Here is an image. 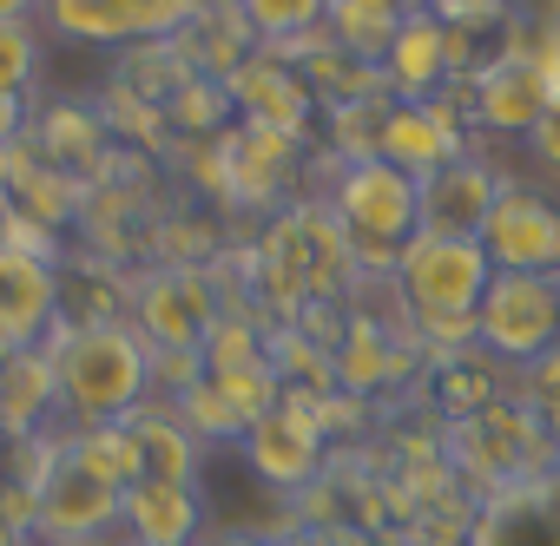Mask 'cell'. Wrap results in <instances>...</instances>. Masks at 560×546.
Here are the masks:
<instances>
[{
  "mask_svg": "<svg viewBox=\"0 0 560 546\" xmlns=\"http://www.w3.org/2000/svg\"><path fill=\"white\" fill-rule=\"evenodd\" d=\"M224 93L244 112V126H270V132H291V139H304V126L317 112V93L304 86V73L270 47H257L237 73H224Z\"/></svg>",
  "mask_w": 560,
  "mask_h": 546,
  "instance_id": "obj_13",
  "label": "cell"
},
{
  "mask_svg": "<svg viewBox=\"0 0 560 546\" xmlns=\"http://www.w3.org/2000/svg\"><path fill=\"white\" fill-rule=\"evenodd\" d=\"M475 343L508 369H527L547 349H560V277L494 270V284L475 310Z\"/></svg>",
  "mask_w": 560,
  "mask_h": 546,
  "instance_id": "obj_5",
  "label": "cell"
},
{
  "mask_svg": "<svg viewBox=\"0 0 560 546\" xmlns=\"http://www.w3.org/2000/svg\"><path fill=\"white\" fill-rule=\"evenodd\" d=\"M298 158V139L291 132H270V126H244L224 139V165H231V191L250 198V204H270L284 191V165Z\"/></svg>",
  "mask_w": 560,
  "mask_h": 546,
  "instance_id": "obj_21",
  "label": "cell"
},
{
  "mask_svg": "<svg viewBox=\"0 0 560 546\" xmlns=\"http://www.w3.org/2000/svg\"><path fill=\"white\" fill-rule=\"evenodd\" d=\"M14 349H21V343H14V330H8V323H0V363H8Z\"/></svg>",
  "mask_w": 560,
  "mask_h": 546,
  "instance_id": "obj_32",
  "label": "cell"
},
{
  "mask_svg": "<svg viewBox=\"0 0 560 546\" xmlns=\"http://www.w3.org/2000/svg\"><path fill=\"white\" fill-rule=\"evenodd\" d=\"M462 546H560V474H521L475 494Z\"/></svg>",
  "mask_w": 560,
  "mask_h": 546,
  "instance_id": "obj_9",
  "label": "cell"
},
{
  "mask_svg": "<svg viewBox=\"0 0 560 546\" xmlns=\"http://www.w3.org/2000/svg\"><path fill=\"white\" fill-rule=\"evenodd\" d=\"M205 0H40V27L73 47H165Z\"/></svg>",
  "mask_w": 560,
  "mask_h": 546,
  "instance_id": "obj_6",
  "label": "cell"
},
{
  "mask_svg": "<svg viewBox=\"0 0 560 546\" xmlns=\"http://www.w3.org/2000/svg\"><path fill=\"white\" fill-rule=\"evenodd\" d=\"M237 8H244L250 34H257L264 47L304 40V34H317V27L330 21V0H237Z\"/></svg>",
  "mask_w": 560,
  "mask_h": 546,
  "instance_id": "obj_23",
  "label": "cell"
},
{
  "mask_svg": "<svg viewBox=\"0 0 560 546\" xmlns=\"http://www.w3.org/2000/svg\"><path fill=\"white\" fill-rule=\"evenodd\" d=\"M80 546H132V539H113V533H106V539H80Z\"/></svg>",
  "mask_w": 560,
  "mask_h": 546,
  "instance_id": "obj_33",
  "label": "cell"
},
{
  "mask_svg": "<svg viewBox=\"0 0 560 546\" xmlns=\"http://www.w3.org/2000/svg\"><path fill=\"white\" fill-rule=\"evenodd\" d=\"M330 211H337V224L350 237L357 270H383V277H396L409 237L422 230V178H409L389 158H357V165L337 171Z\"/></svg>",
  "mask_w": 560,
  "mask_h": 546,
  "instance_id": "obj_3",
  "label": "cell"
},
{
  "mask_svg": "<svg viewBox=\"0 0 560 546\" xmlns=\"http://www.w3.org/2000/svg\"><path fill=\"white\" fill-rule=\"evenodd\" d=\"M481 250L494 270H527V277H560V204L540 198V191H521L508 185L488 230H481Z\"/></svg>",
  "mask_w": 560,
  "mask_h": 546,
  "instance_id": "obj_11",
  "label": "cell"
},
{
  "mask_svg": "<svg viewBox=\"0 0 560 546\" xmlns=\"http://www.w3.org/2000/svg\"><path fill=\"white\" fill-rule=\"evenodd\" d=\"M21 126H27L21 93H0V145H14V139H21Z\"/></svg>",
  "mask_w": 560,
  "mask_h": 546,
  "instance_id": "obj_28",
  "label": "cell"
},
{
  "mask_svg": "<svg viewBox=\"0 0 560 546\" xmlns=\"http://www.w3.org/2000/svg\"><path fill=\"white\" fill-rule=\"evenodd\" d=\"M126 435H132V461L139 474L132 480H198V435L178 422V408L165 402H145L126 415Z\"/></svg>",
  "mask_w": 560,
  "mask_h": 546,
  "instance_id": "obj_19",
  "label": "cell"
},
{
  "mask_svg": "<svg viewBox=\"0 0 560 546\" xmlns=\"http://www.w3.org/2000/svg\"><path fill=\"white\" fill-rule=\"evenodd\" d=\"M501 191H508V178L488 158L462 152V158H448L442 171L422 178V230H435V237H481L494 204H501Z\"/></svg>",
  "mask_w": 560,
  "mask_h": 546,
  "instance_id": "obj_14",
  "label": "cell"
},
{
  "mask_svg": "<svg viewBox=\"0 0 560 546\" xmlns=\"http://www.w3.org/2000/svg\"><path fill=\"white\" fill-rule=\"evenodd\" d=\"M508 0H429V14L448 21V27H468V21H494Z\"/></svg>",
  "mask_w": 560,
  "mask_h": 546,
  "instance_id": "obj_27",
  "label": "cell"
},
{
  "mask_svg": "<svg viewBox=\"0 0 560 546\" xmlns=\"http://www.w3.org/2000/svg\"><path fill=\"white\" fill-rule=\"evenodd\" d=\"M0 198H8V171H0Z\"/></svg>",
  "mask_w": 560,
  "mask_h": 546,
  "instance_id": "obj_35",
  "label": "cell"
},
{
  "mask_svg": "<svg viewBox=\"0 0 560 546\" xmlns=\"http://www.w3.org/2000/svg\"><path fill=\"white\" fill-rule=\"evenodd\" d=\"M60 408V382H54V363L47 349H14L8 363H0V428H8L14 441H34L47 435V415Z\"/></svg>",
  "mask_w": 560,
  "mask_h": 546,
  "instance_id": "obj_20",
  "label": "cell"
},
{
  "mask_svg": "<svg viewBox=\"0 0 560 546\" xmlns=\"http://www.w3.org/2000/svg\"><path fill=\"white\" fill-rule=\"evenodd\" d=\"M198 546H277V539H264V533H231V526H218V533H205Z\"/></svg>",
  "mask_w": 560,
  "mask_h": 546,
  "instance_id": "obj_29",
  "label": "cell"
},
{
  "mask_svg": "<svg viewBox=\"0 0 560 546\" xmlns=\"http://www.w3.org/2000/svg\"><path fill=\"white\" fill-rule=\"evenodd\" d=\"M383 158L402 165L409 178L442 171L448 158H462V126L435 106V99H396L389 132H383Z\"/></svg>",
  "mask_w": 560,
  "mask_h": 546,
  "instance_id": "obj_18",
  "label": "cell"
},
{
  "mask_svg": "<svg viewBox=\"0 0 560 546\" xmlns=\"http://www.w3.org/2000/svg\"><path fill=\"white\" fill-rule=\"evenodd\" d=\"M527 145H534V158L560 178V99H547V112H540V126L527 132Z\"/></svg>",
  "mask_w": 560,
  "mask_h": 546,
  "instance_id": "obj_26",
  "label": "cell"
},
{
  "mask_svg": "<svg viewBox=\"0 0 560 546\" xmlns=\"http://www.w3.org/2000/svg\"><path fill=\"white\" fill-rule=\"evenodd\" d=\"M442 454L455 461V474H462L475 494L553 467V441H547V428H540V415H534L527 402H494V408H481V415L448 422Z\"/></svg>",
  "mask_w": 560,
  "mask_h": 546,
  "instance_id": "obj_4",
  "label": "cell"
},
{
  "mask_svg": "<svg viewBox=\"0 0 560 546\" xmlns=\"http://www.w3.org/2000/svg\"><path fill=\"white\" fill-rule=\"evenodd\" d=\"M218 317H224V304L211 297V284L198 277V270H178V263L132 290V330L152 349H205Z\"/></svg>",
  "mask_w": 560,
  "mask_h": 546,
  "instance_id": "obj_10",
  "label": "cell"
},
{
  "mask_svg": "<svg viewBox=\"0 0 560 546\" xmlns=\"http://www.w3.org/2000/svg\"><path fill=\"white\" fill-rule=\"evenodd\" d=\"M119 507H126V487L106 480L93 461H80V448L60 435V454L40 480V539L47 546L106 539V533H119Z\"/></svg>",
  "mask_w": 560,
  "mask_h": 546,
  "instance_id": "obj_7",
  "label": "cell"
},
{
  "mask_svg": "<svg viewBox=\"0 0 560 546\" xmlns=\"http://www.w3.org/2000/svg\"><path fill=\"white\" fill-rule=\"evenodd\" d=\"M47 145H54L60 158H73L80 145H86V152H100L106 139H100V126H93L86 112H73V106H67V112H54V126H47Z\"/></svg>",
  "mask_w": 560,
  "mask_h": 546,
  "instance_id": "obj_25",
  "label": "cell"
},
{
  "mask_svg": "<svg viewBox=\"0 0 560 546\" xmlns=\"http://www.w3.org/2000/svg\"><path fill=\"white\" fill-rule=\"evenodd\" d=\"M534 415H540V428H547V441H553V454H560V395H553V402H540Z\"/></svg>",
  "mask_w": 560,
  "mask_h": 546,
  "instance_id": "obj_30",
  "label": "cell"
},
{
  "mask_svg": "<svg viewBox=\"0 0 560 546\" xmlns=\"http://www.w3.org/2000/svg\"><path fill=\"white\" fill-rule=\"evenodd\" d=\"M383 73H389V93H402V99H435V86H448V80H455L448 21H435L429 8H416V14L402 21V34H396V47H389Z\"/></svg>",
  "mask_w": 560,
  "mask_h": 546,
  "instance_id": "obj_17",
  "label": "cell"
},
{
  "mask_svg": "<svg viewBox=\"0 0 560 546\" xmlns=\"http://www.w3.org/2000/svg\"><path fill=\"white\" fill-rule=\"evenodd\" d=\"M40 73V34L34 21H0V93H27Z\"/></svg>",
  "mask_w": 560,
  "mask_h": 546,
  "instance_id": "obj_24",
  "label": "cell"
},
{
  "mask_svg": "<svg viewBox=\"0 0 560 546\" xmlns=\"http://www.w3.org/2000/svg\"><path fill=\"white\" fill-rule=\"evenodd\" d=\"M547 99H553V93H547V80H540V67H534L527 47H501V54H488V60L468 73V119L488 126V132L527 139V132L540 126Z\"/></svg>",
  "mask_w": 560,
  "mask_h": 546,
  "instance_id": "obj_12",
  "label": "cell"
},
{
  "mask_svg": "<svg viewBox=\"0 0 560 546\" xmlns=\"http://www.w3.org/2000/svg\"><path fill=\"white\" fill-rule=\"evenodd\" d=\"M409 14H416V8H402V0H330V21H324V27H330V40H337L343 54L383 67Z\"/></svg>",
  "mask_w": 560,
  "mask_h": 546,
  "instance_id": "obj_22",
  "label": "cell"
},
{
  "mask_svg": "<svg viewBox=\"0 0 560 546\" xmlns=\"http://www.w3.org/2000/svg\"><path fill=\"white\" fill-rule=\"evenodd\" d=\"M0 323L21 349L47 343L60 323V263L40 250H0Z\"/></svg>",
  "mask_w": 560,
  "mask_h": 546,
  "instance_id": "obj_16",
  "label": "cell"
},
{
  "mask_svg": "<svg viewBox=\"0 0 560 546\" xmlns=\"http://www.w3.org/2000/svg\"><path fill=\"white\" fill-rule=\"evenodd\" d=\"M60 382V415L73 428L93 422H126L132 408L152 402V343L132 323H54L40 343Z\"/></svg>",
  "mask_w": 560,
  "mask_h": 546,
  "instance_id": "obj_1",
  "label": "cell"
},
{
  "mask_svg": "<svg viewBox=\"0 0 560 546\" xmlns=\"http://www.w3.org/2000/svg\"><path fill=\"white\" fill-rule=\"evenodd\" d=\"M402 8H429V0H402Z\"/></svg>",
  "mask_w": 560,
  "mask_h": 546,
  "instance_id": "obj_36",
  "label": "cell"
},
{
  "mask_svg": "<svg viewBox=\"0 0 560 546\" xmlns=\"http://www.w3.org/2000/svg\"><path fill=\"white\" fill-rule=\"evenodd\" d=\"M244 461H250L257 480L298 487V494H304V487L324 474V415H317V402L284 395L277 408H264V415L244 428Z\"/></svg>",
  "mask_w": 560,
  "mask_h": 546,
  "instance_id": "obj_8",
  "label": "cell"
},
{
  "mask_svg": "<svg viewBox=\"0 0 560 546\" xmlns=\"http://www.w3.org/2000/svg\"><path fill=\"white\" fill-rule=\"evenodd\" d=\"M488 284H494V263H488L481 237L416 230L402 263H396V290L409 304V323L435 343V356L475 343V310H481Z\"/></svg>",
  "mask_w": 560,
  "mask_h": 546,
  "instance_id": "obj_2",
  "label": "cell"
},
{
  "mask_svg": "<svg viewBox=\"0 0 560 546\" xmlns=\"http://www.w3.org/2000/svg\"><path fill=\"white\" fill-rule=\"evenodd\" d=\"M0 21H40V0H0Z\"/></svg>",
  "mask_w": 560,
  "mask_h": 546,
  "instance_id": "obj_31",
  "label": "cell"
},
{
  "mask_svg": "<svg viewBox=\"0 0 560 546\" xmlns=\"http://www.w3.org/2000/svg\"><path fill=\"white\" fill-rule=\"evenodd\" d=\"M119 533L132 546H198L205 539L198 480H132L119 507Z\"/></svg>",
  "mask_w": 560,
  "mask_h": 546,
  "instance_id": "obj_15",
  "label": "cell"
},
{
  "mask_svg": "<svg viewBox=\"0 0 560 546\" xmlns=\"http://www.w3.org/2000/svg\"><path fill=\"white\" fill-rule=\"evenodd\" d=\"M8 448H14V435H8V428H0V454H8Z\"/></svg>",
  "mask_w": 560,
  "mask_h": 546,
  "instance_id": "obj_34",
  "label": "cell"
}]
</instances>
